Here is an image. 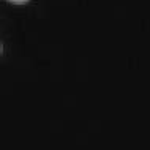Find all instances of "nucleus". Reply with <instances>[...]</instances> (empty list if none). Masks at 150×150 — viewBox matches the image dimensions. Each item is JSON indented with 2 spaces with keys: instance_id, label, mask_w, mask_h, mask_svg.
Instances as JSON below:
<instances>
[{
  "instance_id": "obj_1",
  "label": "nucleus",
  "mask_w": 150,
  "mask_h": 150,
  "mask_svg": "<svg viewBox=\"0 0 150 150\" xmlns=\"http://www.w3.org/2000/svg\"><path fill=\"white\" fill-rule=\"evenodd\" d=\"M10 3H13V5H25L29 0H8Z\"/></svg>"
}]
</instances>
